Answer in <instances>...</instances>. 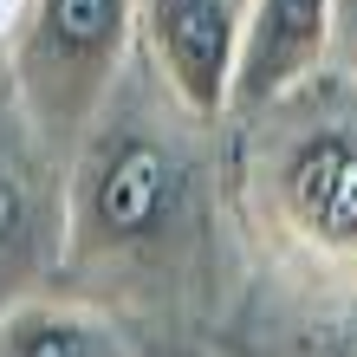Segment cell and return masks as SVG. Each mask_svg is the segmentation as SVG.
<instances>
[{"label": "cell", "mask_w": 357, "mask_h": 357, "mask_svg": "<svg viewBox=\"0 0 357 357\" xmlns=\"http://www.w3.org/2000/svg\"><path fill=\"white\" fill-rule=\"evenodd\" d=\"M59 162L33 143L13 98L0 111V312L39 292L59 260Z\"/></svg>", "instance_id": "obj_5"}, {"label": "cell", "mask_w": 357, "mask_h": 357, "mask_svg": "<svg viewBox=\"0 0 357 357\" xmlns=\"http://www.w3.org/2000/svg\"><path fill=\"white\" fill-rule=\"evenodd\" d=\"M202 137L208 130L156 85L150 66L143 85H130V72L117 78L111 104L59 169V292L137 312L188 286L215 215L195 150Z\"/></svg>", "instance_id": "obj_1"}, {"label": "cell", "mask_w": 357, "mask_h": 357, "mask_svg": "<svg viewBox=\"0 0 357 357\" xmlns=\"http://www.w3.org/2000/svg\"><path fill=\"white\" fill-rule=\"evenodd\" d=\"M0 357H137L117 312L72 292H26L0 312Z\"/></svg>", "instance_id": "obj_7"}, {"label": "cell", "mask_w": 357, "mask_h": 357, "mask_svg": "<svg viewBox=\"0 0 357 357\" xmlns=\"http://www.w3.org/2000/svg\"><path fill=\"white\" fill-rule=\"evenodd\" d=\"M137 59V0H20L7 26V98L59 169Z\"/></svg>", "instance_id": "obj_3"}, {"label": "cell", "mask_w": 357, "mask_h": 357, "mask_svg": "<svg viewBox=\"0 0 357 357\" xmlns=\"http://www.w3.org/2000/svg\"><path fill=\"white\" fill-rule=\"evenodd\" d=\"M254 0H137V66L156 72L202 130H221Z\"/></svg>", "instance_id": "obj_4"}, {"label": "cell", "mask_w": 357, "mask_h": 357, "mask_svg": "<svg viewBox=\"0 0 357 357\" xmlns=\"http://www.w3.org/2000/svg\"><path fill=\"white\" fill-rule=\"evenodd\" d=\"M331 72L357 85V0H331Z\"/></svg>", "instance_id": "obj_8"}, {"label": "cell", "mask_w": 357, "mask_h": 357, "mask_svg": "<svg viewBox=\"0 0 357 357\" xmlns=\"http://www.w3.org/2000/svg\"><path fill=\"white\" fill-rule=\"evenodd\" d=\"M319 72H331V0H254L227 117L260 111V104L299 91Z\"/></svg>", "instance_id": "obj_6"}, {"label": "cell", "mask_w": 357, "mask_h": 357, "mask_svg": "<svg viewBox=\"0 0 357 357\" xmlns=\"http://www.w3.org/2000/svg\"><path fill=\"white\" fill-rule=\"evenodd\" d=\"M227 202L266 273L319 299H357V85L338 72L221 123Z\"/></svg>", "instance_id": "obj_2"}]
</instances>
